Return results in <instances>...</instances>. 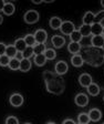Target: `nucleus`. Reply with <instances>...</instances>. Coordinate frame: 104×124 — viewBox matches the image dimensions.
<instances>
[{"label":"nucleus","instance_id":"36","mask_svg":"<svg viewBox=\"0 0 104 124\" xmlns=\"http://www.w3.org/2000/svg\"><path fill=\"white\" fill-rule=\"evenodd\" d=\"M16 59H18L19 61H21V60L23 59V54H22V52H17V54H16Z\"/></svg>","mask_w":104,"mask_h":124},{"label":"nucleus","instance_id":"16","mask_svg":"<svg viewBox=\"0 0 104 124\" xmlns=\"http://www.w3.org/2000/svg\"><path fill=\"white\" fill-rule=\"evenodd\" d=\"M68 51L72 54H79V52L81 51V44L79 42L70 41V43L68 44Z\"/></svg>","mask_w":104,"mask_h":124},{"label":"nucleus","instance_id":"21","mask_svg":"<svg viewBox=\"0 0 104 124\" xmlns=\"http://www.w3.org/2000/svg\"><path fill=\"white\" fill-rule=\"evenodd\" d=\"M15 10H16V8H15V5L11 2H6L5 7H3V10L2 12L5 13L6 16H11L15 13Z\"/></svg>","mask_w":104,"mask_h":124},{"label":"nucleus","instance_id":"27","mask_svg":"<svg viewBox=\"0 0 104 124\" xmlns=\"http://www.w3.org/2000/svg\"><path fill=\"white\" fill-rule=\"evenodd\" d=\"M8 68L10 70H12V71H17V70L20 69V61L18 59H16V58H12V59H10Z\"/></svg>","mask_w":104,"mask_h":124},{"label":"nucleus","instance_id":"42","mask_svg":"<svg viewBox=\"0 0 104 124\" xmlns=\"http://www.w3.org/2000/svg\"><path fill=\"white\" fill-rule=\"evenodd\" d=\"M43 2H53V0H45V1H43Z\"/></svg>","mask_w":104,"mask_h":124},{"label":"nucleus","instance_id":"43","mask_svg":"<svg viewBox=\"0 0 104 124\" xmlns=\"http://www.w3.org/2000/svg\"><path fill=\"white\" fill-rule=\"evenodd\" d=\"M47 124H55V123H54V122H48Z\"/></svg>","mask_w":104,"mask_h":124},{"label":"nucleus","instance_id":"9","mask_svg":"<svg viewBox=\"0 0 104 124\" xmlns=\"http://www.w3.org/2000/svg\"><path fill=\"white\" fill-rule=\"evenodd\" d=\"M79 83H80L81 86L88 88L91 83H93V80H92V77L89 74V73H82V74L79 77Z\"/></svg>","mask_w":104,"mask_h":124},{"label":"nucleus","instance_id":"34","mask_svg":"<svg viewBox=\"0 0 104 124\" xmlns=\"http://www.w3.org/2000/svg\"><path fill=\"white\" fill-rule=\"evenodd\" d=\"M6 124H19V120L17 119L16 116L10 115L6 119Z\"/></svg>","mask_w":104,"mask_h":124},{"label":"nucleus","instance_id":"3","mask_svg":"<svg viewBox=\"0 0 104 124\" xmlns=\"http://www.w3.org/2000/svg\"><path fill=\"white\" fill-rule=\"evenodd\" d=\"M40 18V15L38 11L36 10H28L23 16V19L26 21V23L28 24H33V23L38 22Z\"/></svg>","mask_w":104,"mask_h":124},{"label":"nucleus","instance_id":"37","mask_svg":"<svg viewBox=\"0 0 104 124\" xmlns=\"http://www.w3.org/2000/svg\"><path fill=\"white\" fill-rule=\"evenodd\" d=\"M62 124H76V123L73 121V120H71V119H67V120H64V121H63Z\"/></svg>","mask_w":104,"mask_h":124},{"label":"nucleus","instance_id":"7","mask_svg":"<svg viewBox=\"0 0 104 124\" xmlns=\"http://www.w3.org/2000/svg\"><path fill=\"white\" fill-rule=\"evenodd\" d=\"M74 103L80 108H84L89 104V98L85 93H79L74 98Z\"/></svg>","mask_w":104,"mask_h":124},{"label":"nucleus","instance_id":"39","mask_svg":"<svg viewBox=\"0 0 104 124\" xmlns=\"http://www.w3.org/2000/svg\"><path fill=\"white\" fill-rule=\"evenodd\" d=\"M42 2H43L42 0H32V3H34V5H40Z\"/></svg>","mask_w":104,"mask_h":124},{"label":"nucleus","instance_id":"24","mask_svg":"<svg viewBox=\"0 0 104 124\" xmlns=\"http://www.w3.org/2000/svg\"><path fill=\"white\" fill-rule=\"evenodd\" d=\"M69 37H70V40L72 42H79V43H80L81 40L83 39V37H82V34L80 33V31L79 30H74Z\"/></svg>","mask_w":104,"mask_h":124},{"label":"nucleus","instance_id":"48","mask_svg":"<svg viewBox=\"0 0 104 124\" xmlns=\"http://www.w3.org/2000/svg\"><path fill=\"white\" fill-rule=\"evenodd\" d=\"M102 124H104V123H102Z\"/></svg>","mask_w":104,"mask_h":124},{"label":"nucleus","instance_id":"13","mask_svg":"<svg viewBox=\"0 0 104 124\" xmlns=\"http://www.w3.org/2000/svg\"><path fill=\"white\" fill-rule=\"evenodd\" d=\"M92 46L95 48H103L104 46V37L103 36H93L91 39Z\"/></svg>","mask_w":104,"mask_h":124},{"label":"nucleus","instance_id":"31","mask_svg":"<svg viewBox=\"0 0 104 124\" xmlns=\"http://www.w3.org/2000/svg\"><path fill=\"white\" fill-rule=\"evenodd\" d=\"M22 54H23V59H30L32 55H34L33 46H27L26 50L22 52Z\"/></svg>","mask_w":104,"mask_h":124},{"label":"nucleus","instance_id":"14","mask_svg":"<svg viewBox=\"0 0 104 124\" xmlns=\"http://www.w3.org/2000/svg\"><path fill=\"white\" fill-rule=\"evenodd\" d=\"M71 63H72L73 67L80 68L84 64V60L81 54H73L72 58H71Z\"/></svg>","mask_w":104,"mask_h":124},{"label":"nucleus","instance_id":"11","mask_svg":"<svg viewBox=\"0 0 104 124\" xmlns=\"http://www.w3.org/2000/svg\"><path fill=\"white\" fill-rule=\"evenodd\" d=\"M88 114H89V117H90V121L92 122H99L102 119V112L96 108H91Z\"/></svg>","mask_w":104,"mask_h":124},{"label":"nucleus","instance_id":"28","mask_svg":"<svg viewBox=\"0 0 104 124\" xmlns=\"http://www.w3.org/2000/svg\"><path fill=\"white\" fill-rule=\"evenodd\" d=\"M78 121L80 124H89L90 123V117H89V114L85 112H82L78 115Z\"/></svg>","mask_w":104,"mask_h":124},{"label":"nucleus","instance_id":"8","mask_svg":"<svg viewBox=\"0 0 104 124\" xmlns=\"http://www.w3.org/2000/svg\"><path fill=\"white\" fill-rule=\"evenodd\" d=\"M34 39H36L37 43H45L48 40V33L47 31L43 30V29H38V30L34 32Z\"/></svg>","mask_w":104,"mask_h":124},{"label":"nucleus","instance_id":"30","mask_svg":"<svg viewBox=\"0 0 104 124\" xmlns=\"http://www.w3.org/2000/svg\"><path fill=\"white\" fill-rule=\"evenodd\" d=\"M43 54H44V57H45L47 60H53V59H55V57H57V52H55V50H53V49H47L44 51Z\"/></svg>","mask_w":104,"mask_h":124},{"label":"nucleus","instance_id":"25","mask_svg":"<svg viewBox=\"0 0 104 124\" xmlns=\"http://www.w3.org/2000/svg\"><path fill=\"white\" fill-rule=\"evenodd\" d=\"M45 50H47V48H45V44H43V43H36L33 46L34 55H37V54H43Z\"/></svg>","mask_w":104,"mask_h":124},{"label":"nucleus","instance_id":"44","mask_svg":"<svg viewBox=\"0 0 104 124\" xmlns=\"http://www.w3.org/2000/svg\"><path fill=\"white\" fill-rule=\"evenodd\" d=\"M102 36L104 37V26H103V31H102Z\"/></svg>","mask_w":104,"mask_h":124},{"label":"nucleus","instance_id":"4","mask_svg":"<svg viewBox=\"0 0 104 124\" xmlns=\"http://www.w3.org/2000/svg\"><path fill=\"white\" fill-rule=\"evenodd\" d=\"M23 101H24V99L20 93H13V94L10 95V98H9V102H10V104L12 106H15V108H19V106H21L22 104H23Z\"/></svg>","mask_w":104,"mask_h":124},{"label":"nucleus","instance_id":"47","mask_svg":"<svg viewBox=\"0 0 104 124\" xmlns=\"http://www.w3.org/2000/svg\"><path fill=\"white\" fill-rule=\"evenodd\" d=\"M103 101H104V96H103Z\"/></svg>","mask_w":104,"mask_h":124},{"label":"nucleus","instance_id":"12","mask_svg":"<svg viewBox=\"0 0 104 124\" xmlns=\"http://www.w3.org/2000/svg\"><path fill=\"white\" fill-rule=\"evenodd\" d=\"M62 22L63 21L61 20V18H59V17H52L49 20V26H50V28L53 29V30H58V29L61 28Z\"/></svg>","mask_w":104,"mask_h":124},{"label":"nucleus","instance_id":"32","mask_svg":"<svg viewBox=\"0 0 104 124\" xmlns=\"http://www.w3.org/2000/svg\"><path fill=\"white\" fill-rule=\"evenodd\" d=\"M9 62H10V58L8 55H0V65L1 67H8L9 65Z\"/></svg>","mask_w":104,"mask_h":124},{"label":"nucleus","instance_id":"18","mask_svg":"<svg viewBox=\"0 0 104 124\" xmlns=\"http://www.w3.org/2000/svg\"><path fill=\"white\" fill-rule=\"evenodd\" d=\"M102 31H103V24L102 23L94 22L91 26V34H93V36H102Z\"/></svg>","mask_w":104,"mask_h":124},{"label":"nucleus","instance_id":"15","mask_svg":"<svg viewBox=\"0 0 104 124\" xmlns=\"http://www.w3.org/2000/svg\"><path fill=\"white\" fill-rule=\"evenodd\" d=\"M94 18H95V15H94L92 11H88V12H85L84 16H83V24L92 26V24L94 23Z\"/></svg>","mask_w":104,"mask_h":124},{"label":"nucleus","instance_id":"41","mask_svg":"<svg viewBox=\"0 0 104 124\" xmlns=\"http://www.w3.org/2000/svg\"><path fill=\"white\" fill-rule=\"evenodd\" d=\"M101 6H102V8L104 9V0H102V1H101Z\"/></svg>","mask_w":104,"mask_h":124},{"label":"nucleus","instance_id":"10","mask_svg":"<svg viewBox=\"0 0 104 124\" xmlns=\"http://www.w3.org/2000/svg\"><path fill=\"white\" fill-rule=\"evenodd\" d=\"M51 43L53 44V46H54L55 49H61L65 44V39L62 36H60V34H55V36L52 37Z\"/></svg>","mask_w":104,"mask_h":124},{"label":"nucleus","instance_id":"1","mask_svg":"<svg viewBox=\"0 0 104 124\" xmlns=\"http://www.w3.org/2000/svg\"><path fill=\"white\" fill-rule=\"evenodd\" d=\"M43 80L45 83V88L49 93L60 95L64 92L65 82L61 75L57 74L55 72L51 71H44L43 72Z\"/></svg>","mask_w":104,"mask_h":124},{"label":"nucleus","instance_id":"17","mask_svg":"<svg viewBox=\"0 0 104 124\" xmlns=\"http://www.w3.org/2000/svg\"><path fill=\"white\" fill-rule=\"evenodd\" d=\"M86 90H88V93L90 94V95L96 96V95H99V94H100L101 89H100V86L96 84V83H91V84L86 88Z\"/></svg>","mask_w":104,"mask_h":124},{"label":"nucleus","instance_id":"29","mask_svg":"<svg viewBox=\"0 0 104 124\" xmlns=\"http://www.w3.org/2000/svg\"><path fill=\"white\" fill-rule=\"evenodd\" d=\"M24 41H26V44L27 46H34V44L37 43L36 42V39H34V34H27L24 37Z\"/></svg>","mask_w":104,"mask_h":124},{"label":"nucleus","instance_id":"40","mask_svg":"<svg viewBox=\"0 0 104 124\" xmlns=\"http://www.w3.org/2000/svg\"><path fill=\"white\" fill-rule=\"evenodd\" d=\"M3 22V17L1 15H0V24H1V23Z\"/></svg>","mask_w":104,"mask_h":124},{"label":"nucleus","instance_id":"46","mask_svg":"<svg viewBox=\"0 0 104 124\" xmlns=\"http://www.w3.org/2000/svg\"><path fill=\"white\" fill-rule=\"evenodd\" d=\"M102 49H103V50H104V46H103V48H102Z\"/></svg>","mask_w":104,"mask_h":124},{"label":"nucleus","instance_id":"26","mask_svg":"<svg viewBox=\"0 0 104 124\" xmlns=\"http://www.w3.org/2000/svg\"><path fill=\"white\" fill-rule=\"evenodd\" d=\"M17 52H18V51H17L16 46H13V44H11V46H7V49H6V55H8L10 59L16 58Z\"/></svg>","mask_w":104,"mask_h":124},{"label":"nucleus","instance_id":"35","mask_svg":"<svg viewBox=\"0 0 104 124\" xmlns=\"http://www.w3.org/2000/svg\"><path fill=\"white\" fill-rule=\"evenodd\" d=\"M6 49H7V46L3 42H0V55L6 54Z\"/></svg>","mask_w":104,"mask_h":124},{"label":"nucleus","instance_id":"45","mask_svg":"<svg viewBox=\"0 0 104 124\" xmlns=\"http://www.w3.org/2000/svg\"><path fill=\"white\" fill-rule=\"evenodd\" d=\"M24 124H32V123H29V122H27V123H24Z\"/></svg>","mask_w":104,"mask_h":124},{"label":"nucleus","instance_id":"33","mask_svg":"<svg viewBox=\"0 0 104 124\" xmlns=\"http://www.w3.org/2000/svg\"><path fill=\"white\" fill-rule=\"evenodd\" d=\"M104 20V10H101L95 15V18H94V22L96 23H102V21Z\"/></svg>","mask_w":104,"mask_h":124},{"label":"nucleus","instance_id":"19","mask_svg":"<svg viewBox=\"0 0 104 124\" xmlns=\"http://www.w3.org/2000/svg\"><path fill=\"white\" fill-rule=\"evenodd\" d=\"M13 46H16V49H17V51L18 52H23L24 50H26V48H27L26 41H24L23 38L17 39L16 41H15V43H13Z\"/></svg>","mask_w":104,"mask_h":124},{"label":"nucleus","instance_id":"23","mask_svg":"<svg viewBox=\"0 0 104 124\" xmlns=\"http://www.w3.org/2000/svg\"><path fill=\"white\" fill-rule=\"evenodd\" d=\"M79 31H80V33L82 34V37H89L91 36V26H88V24H83L82 23V26L79 28Z\"/></svg>","mask_w":104,"mask_h":124},{"label":"nucleus","instance_id":"20","mask_svg":"<svg viewBox=\"0 0 104 124\" xmlns=\"http://www.w3.org/2000/svg\"><path fill=\"white\" fill-rule=\"evenodd\" d=\"M31 69V61L29 59H22L20 61V71L21 72H28Z\"/></svg>","mask_w":104,"mask_h":124},{"label":"nucleus","instance_id":"2","mask_svg":"<svg viewBox=\"0 0 104 124\" xmlns=\"http://www.w3.org/2000/svg\"><path fill=\"white\" fill-rule=\"evenodd\" d=\"M84 62L91 67H101L104 63V50L102 48H95V46H88L84 49L83 53L81 54Z\"/></svg>","mask_w":104,"mask_h":124},{"label":"nucleus","instance_id":"5","mask_svg":"<svg viewBox=\"0 0 104 124\" xmlns=\"http://www.w3.org/2000/svg\"><path fill=\"white\" fill-rule=\"evenodd\" d=\"M68 70H69V65H68V63L65 61H58L57 63H55V65H54V71H55V73L57 74H59V75H64L65 73L68 72Z\"/></svg>","mask_w":104,"mask_h":124},{"label":"nucleus","instance_id":"38","mask_svg":"<svg viewBox=\"0 0 104 124\" xmlns=\"http://www.w3.org/2000/svg\"><path fill=\"white\" fill-rule=\"evenodd\" d=\"M6 5V1H3V0H0V11L3 10V7H5Z\"/></svg>","mask_w":104,"mask_h":124},{"label":"nucleus","instance_id":"22","mask_svg":"<svg viewBox=\"0 0 104 124\" xmlns=\"http://www.w3.org/2000/svg\"><path fill=\"white\" fill-rule=\"evenodd\" d=\"M47 63V59L44 57V54H37L34 55V64L37 67H43Z\"/></svg>","mask_w":104,"mask_h":124},{"label":"nucleus","instance_id":"6","mask_svg":"<svg viewBox=\"0 0 104 124\" xmlns=\"http://www.w3.org/2000/svg\"><path fill=\"white\" fill-rule=\"evenodd\" d=\"M60 30L63 34L70 36L73 31L75 30V26H74V23L71 22V21H63L62 24H61Z\"/></svg>","mask_w":104,"mask_h":124},{"label":"nucleus","instance_id":"49","mask_svg":"<svg viewBox=\"0 0 104 124\" xmlns=\"http://www.w3.org/2000/svg\"><path fill=\"white\" fill-rule=\"evenodd\" d=\"M79 124H80V123H79Z\"/></svg>","mask_w":104,"mask_h":124}]
</instances>
